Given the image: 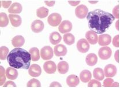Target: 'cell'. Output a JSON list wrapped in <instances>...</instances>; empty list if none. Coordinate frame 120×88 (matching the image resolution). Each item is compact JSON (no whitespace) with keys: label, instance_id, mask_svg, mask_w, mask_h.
Instances as JSON below:
<instances>
[{"label":"cell","instance_id":"6da1fadb","mask_svg":"<svg viewBox=\"0 0 120 88\" xmlns=\"http://www.w3.org/2000/svg\"><path fill=\"white\" fill-rule=\"evenodd\" d=\"M86 17L90 31L98 34H102L106 32L115 20L112 14L101 9L90 12Z\"/></svg>","mask_w":120,"mask_h":88},{"label":"cell","instance_id":"7a4b0ae2","mask_svg":"<svg viewBox=\"0 0 120 88\" xmlns=\"http://www.w3.org/2000/svg\"><path fill=\"white\" fill-rule=\"evenodd\" d=\"M31 55L22 48H15L8 54L7 61L9 66L17 69L28 70L31 63Z\"/></svg>","mask_w":120,"mask_h":88},{"label":"cell","instance_id":"3957f363","mask_svg":"<svg viewBox=\"0 0 120 88\" xmlns=\"http://www.w3.org/2000/svg\"><path fill=\"white\" fill-rule=\"evenodd\" d=\"M61 20H62V17L58 13H53L50 15L47 19L48 23L52 27H56L60 25Z\"/></svg>","mask_w":120,"mask_h":88},{"label":"cell","instance_id":"277c9868","mask_svg":"<svg viewBox=\"0 0 120 88\" xmlns=\"http://www.w3.org/2000/svg\"><path fill=\"white\" fill-rule=\"evenodd\" d=\"M88 8L84 5H80L76 7V9H75V15L77 16V17L80 19H82L87 17V15H88Z\"/></svg>","mask_w":120,"mask_h":88},{"label":"cell","instance_id":"5b68a950","mask_svg":"<svg viewBox=\"0 0 120 88\" xmlns=\"http://www.w3.org/2000/svg\"><path fill=\"white\" fill-rule=\"evenodd\" d=\"M41 56L44 60H49L52 59L53 56V51L52 47L50 46H46L41 49Z\"/></svg>","mask_w":120,"mask_h":88},{"label":"cell","instance_id":"8992f818","mask_svg":"<svg viewBox=\"0 0 120 88\" xmlns=\"http://www.w3.org/2000/svg\"><path fill=\"white\" fill-rule=\"evenodd\" d=\"M112 54V50L110 48L107 46H103L99 49L98 55L102 60H107L111 57Z\"/></svg>","mask_w":120,"mask_h":88},{"label":"cell","instance_id":"52a82bcc","mask_svg":"<svg viewBox=\"0 0 120 88\" xmlns=\"http://www.w3.org/2000/svg\"><path fill=\"white\" fill-rule=\"evenodd\" d=\"M77 50L81 53L87 52L90 49L89 42L85 39L82 38L79 40L77 43Z\"/></svg>","mask_w":120,"mask_h":88},{"label":"cell","instance_id":"ba28073f","mask_svg":"<svg viewBox=\"0 0 120 88\" xmlns=\"http://www.w3.org/2000/svg\"><path fill=\"white\" fill-rule=\"evenodd\" d=\"M72 29V24L70 21L64 20L60 23L58 30L61 33L65 34L70 32Z\"/></svg>","mask_w":120,"mask_h":88},{"label":"cell","instance_id":"9c48e42d","mask_svg":"<svg viewBox=\"0 0 120 88\" xmlns=\"http://www.w3.org/2000/svg\"><path fill=\"white\" fill-rule=\"evenodd\" d=\"M43 69L49 74H52L55 73L57 70V66L56 63L52 61H46L43 64Z\"/></svg>","mask_w":120,"mask_h":88},{"label":"cell","instance_id":"30bf717a","mask_svg":"<svg viewBox=\"0 0 120 88\" xmlns=\"http://www.w3.org/2000/svg\"><path fill=\"white\" fill-rule=\"evenodd\" d=\"M105 75L107 78H112L117 74V70L116 66L113 64H108L105 67Z\"/></svg>","mask_w":120,"mask_h":88},{"label":"cell","instance_id":"8fae6325","mask_svg":"<svg viewBox=\"0 0 120 88\" xmlns=\"http://www.w3.org/2000/svg\"><path fill=\"white\" fill-rule=\"evenodd\" d=\"M31 30L35 33H39L43 31L44 28V23L40 20H36L31 24Z\"/></svg>","mask_w":120,"mask_h":88},{"label":"cell","instance_id":"7c38bea8","mask_svg":"<svg viewBox=\"0 0 120 88\" xmlns=\"http://www.w3.org/2000/svg\"><path fill=\"white\" fill-rule=\"evenodd\" d=\"M28 73L30 75H31V76H34V77L39 76L42 73V70H41V67L36 64H32L31 67H30Z\"/></svg>","mask_w":120,"mask_h":88},{"label":"cell","instance_id":"4fadbf2b","mask_svg":"<svg viewBox=\"0 0 120 88\" xmlns=\"http://www.w3.org/2000/svg\"><path fill=\"white\" fill-rule=\"evenodd\" d=\"M54 52L56 56H64L67 53V49L66 46H65L62 44L56 45L54 48Z\"/></svg>","mask_w":120,"mask_h":88},{"label":"cell","instance_id":"5bb4252c","mask_svg":"<svg viewBox=\"0 0 120 88\" xmlns=\"http://www.w3.org/2000/svg\"><path fill=\"white\" fill-rule=\"evenodd\" d=\"M112 37L109 34L100 35L98 37V43L100 46H106L111 43Z\"/></svg>","mask_w":120,"mask_h":88},{"label":"cell","instance_id":"9a60e30c","mask_svg":"<svg viewBox=\"0 0 120 88\" xmlns=\"http://www.w3.org/2000/svg\"><path fill=\"white\" fill-rule=\"evenodd\" d=\"M80 80L76 75H70L67 78V84L70 87H76L79 84Z\"/></svg>","mask_w":120,"mask_h":88},{"label":"cell","instance_id":"2e32d148","mask_svg":"<svg viewBox=\"0 0 120 88\" xmlns=\"http://www.w3.org/2000/svg\"><path fill=\"white\" fill-rule=\"evenodd\" d=\"M86 37L87 41L92 45H95L98 42V37L97 34L92 31H88L86 32Z\"/></svg>","mask_w":120,"mask_h":88},{"label":"cell","instance_id":"e0dca14e","mask_svg":"<svg viewBox=\"0 0 120 88\" xmlns=\"http://www.w3.org/2000/svg\"><path fill=\"white\" fill-rule=\"evenodd\" d=\"M9 20L11 21V24L13 27H19L22 22V18L19 15L15 14H9Z\"/></svg>","mask_w":120,"mask_h":88},{"label":"cell","instance_id":"ac0fdd59","mask_svg":"<svg viewBox=\"0 0 120 88\" xmlns=\"http://www.w3.org/2000/svg\"><path fill=\"white\" fill-rule=\"evenodd\" d=\"M22 5L18 2H15L11 5V7L8 9V12L11 14H17L20 13L22 12Z\"/></svg>","mask_w":120,"mask_h":88},{"label":"cell","instance_id":"d6986e66","mask_svg":"<svg viewBox=\"0 0 120 88\" xmlns=\"http://www.w3.org/2000/svg\"><path fill=\"white\" fill-rule=\"evenodd\" d=\"M6 76L7 78L11 80H15L18 76V72L17 70L13 67H8L5 71Z\"/></svg>","mask_w":120,"mask_h":88},{"label":"cell","instance_id":"ffe728a7","mask_svg":"<svg viewBox=\"0 0 120 88\" xmlns=\"http://www.w3.org/2000/svg\"><path fill=\"white\" fill-rule=\"evenodd\" d=\"M25 43V40L22 36H17L12 40V45L15 48H19L23 46Z\"/></svg>","mask_w":120,"mask_h":88},{"label":"cell","instance_id":"44dd1931","mask_svg":"<svg viewBox=\"0 0 120 88\" xmlns=\"http://www.w3.org/2000/svg\"><path fill=\"white\" fill-rule=\"evenodd\" d=\"M86 63L90 66H95L97 63L98 57L95 53H90L86 56Z\"/></svg>","mask_w":120,"mask_h":88},{"label":"cell","instance_id":"7402d4cb","mask_svg":"<svg viewBox=\"0 0 120 88\" xmlns=\"http://www.w3.org/2000/svg\"><path fill=\"white\" fill-rule=\"evenodd\" d=\"M50 42L52 45H57L61 41L62 37L58 32H52L50 36Z\"/></svg>","mask_w":120,"mask_h":88},{"label":"cell","instance_id":"603a6c76","mask_svg":"<svg viewBox=\"0 0 120 88\" xmlns=\"http://www.w3.org/2000/svg\"><path fill=\"white\" fill-rule=\"evenodd\" d=\"M92 78V74L91 72L87 70H84L82 71L80 74V78L81 81L84 83H87L91 80Z\"/></svg>","mask_w":120,"mask_h":88},{"label":"cell","instance_id":"cb8c5ba5","mask_svg":"<svg viewBox=\"0 0 120 88\" xmlns=\"http://www.w3.org/2000/svg\"><path fill=\"white\" fill-rule=\"evenodd\" d=\"M57 69L59 73L65 74L68 72L69 70V64L67 61H62L58 63L57 66Z\"/></svg>","mask_w":120,"mask_h":88},{"label":"cell","instance_id":"d4e9b609","mask_svg":"<svg viewBox=\"0 0 120 88\" xmlns=\"http://www.w3.org/2000/svg\"><path fill=\"white\" fill-rule=\"evenodd\" d=\"M94 77L98 81H102L105 78V74L103 70L101 68H96L93 72Z\"/></svg>","mask_w":120,"mask_h":88},{"label":"cell","instance_id":"484cf974","mask_svg":"<svg viewBox=\"0 0 120 88\" xmlns=\"http://www.w3.org/2000/svg\"><path fill=\"white\" fill-rule=\"evenodd\" d=\"M29 53L31 55V60L34 61H37L39 60L40 55L39 51L37 48H31L29 51Z\"/></svg>","mask_w":120,"mask_h":88},{"label":"cell","instance_id":"4316f807","mask_svg":"<svg viewBox=\"0 0 120 88\" xmlns=\"http://www.w3.org/2000/svg\"><path fill=\"white\" fill-rule=\"evenodd\" d=\"M64 41L68 45H72L75 43V37L73 34L71 33H67L64 35Z\"/></svg>","mask_w":120,"mask_h":88},{"label":"cell","instance_id":"83f0119b","mask_svg":"<svg viewBox=\"0 0 120 88\" xmlns=\"http://www.w3.org/2000/svg\"><path fill=\"white\" fill-rule=\"evenodd\" d=\"M49 14V9L45 7H41L37 11V15L38 17L42 19L45 18Z\"/></svg>","mask_w":120,"mask_h":88},{"label":"cell","instance_id":"f1b7e54d","mask_svg":"<svg viewBox=\"0 0 120 88\" xmlns=\"http://www.w3.org/2000/svg\"><path fill=\"white\" fill-rule=\"evenodd\" d=\"M9 23V19L5 13L1 12L0 13V26L1 27H5L8 26Z\"/></svg>","mask_w":120,"mask_h":88},{"label":"cell","instance_id":"f546056e","mask_svg":"<svg viewBox=\"0 0 120 88\" xmlns=\"http://www.w3.org/2000/svg\"><path fill=\"white\" fill-rule=\"evenodd\" d=\"M27 87L28 88H40L41 87V84L39 80L35 78L30 80L27 84Z\"/></svg>","mask_w":120,"mask_h":88},{"label":"cell","instance_id":"4dcf8cb0","mask_svg":"<svg viewBox=\"0 0 120 88\" xmlns=\"http://www.w3.org/2000/svg\"><path fill=\"white\" fill-rule=\"evenodd\" d=\"M9 54V49L6 46H1L0 48V59L2 60L7 59Z\"/></svg>","mask_w":120,"mask_h":88},{"label":"cell","instance_id":"1f68e13d","mask_svg":"<svg viewBox=\"0 0 120 88\" xmlns=\"http://www.w3.org/2000/svg\"><path fill=\"white\" fill-rule=\"evenodd\" d=\"M6 81V76L5 75V69L2 66H0V85L2 86Z\"/></svg>","mask_w":120,"mask_h":88},{"label":"cell","instance_id":"d6a6232c","mask_svg":"<svg viewBox=\"0 0 120 88\" xmlns=\"http://www.w3.org/2000/svg\"><path fill=\"white\" fill-rule=\"evenodd\" d=\"M101 86H102V85L101 82L95 80H90L88 84V87L89 88H99Z\"/></svg>","mask_w":120,"mask_h":88},{"label":"cell","instance_id":"836d02e7","mask_svg":"<svg viewBox=\"0 0 120 88\" xmlns=\"http://www.w3.org/2000/svg\"><path fill=\"white\" fill-rule=\"evenodd\" d=\"M112 16L115 19L119 18V5H117L112 9Z\"/></svg>","mask_w":120,"mask_h":88},{"label":"cell","instance_id":"e575fe53","mask_svg":"<svg viewBox=\"0 0 120 88\" xmlns=\"http://www.w3.org/2000/svg\"><path fill=\"white\" fill-rule=\"evenodd\" d=\"M113 82L114 80L112 79L108 78L106 79L103 82V86L104 87H111V85Z\"/></svg>","mask_w":120,"mask_h":88},{"label":"cell","instance_id":"d590c367","mask_svg":"<svg viewBox=\"0 0 120 88\" xmlns=\"http://www.w3.org/2000/svg\"><path fill=\"white\" fill-rule=\"evenodd\" d=\"M112 44L115 47H119V35H117L114 37L113 40H112Z\"/></svg>","mask_w":120,"mask_h":88},{"label":"cell","instance_id":"8d00e7d4","mask_svg":"<svg viewBox=\"0 0 120 88\" xmlns=\"http://www.w3.org/2000/svg\"><path fill=\"white\" fill-rule=\"evenodd\" d=\"M4 88H16V85L12 81H7L4 85L3 86Z\"/></svg>","mask_w":120,"mask_h":88},{"label":"cell","instance_id":"74e56055","mask_svg":"<svg viewBox=\"0 0 120 88\" xmlns=\"http://www.w3.org/2000/svg\"><path fill=\"white\" fill-rule=\"evenodd\" d=\"M2 4V7L4 8H8L9 6L11 5L12 1H1Z\"/></svg>","mask_w":120,"mask_h":88},{"label":"cell","instance_id":"f35d334b","mask_svg":"<svg viewBox=\"0 0 120 88\" xmlns=\"http://www.w3.org/2000/svg\"><path fill=\"white\" fill-rule=\"evenodd\" d=\"M50 88H61V84L60 83H58V82H53L52 84L50 85Z\"/></svg>","mask_w":120,"mask_h":88},{"label":"cell","instance_id":"ab89813d","mask_svg":"<svg viewBox=\"0 0 120 88\" xmlns=\"http://www.w3.org/2000/svg\"><path fill=\"white\" fill-rule=\"evenodd\" d=\"M45 4L49 7H52L55 4V1H45Z\"/></svg>","mask_w":120,"mask_h":88},{"label":"cell","instance_id":"60d3db41","mask_svg":"<svg viewBox=\"0 0 120 88\" xmlns=\"http://www.w3.org/2000/svg\"><path fill=\"white\" fill-rule=\"evenodd\" d=\"M69 4L73 7L77 5L80 2V1H68Z\"/></svg>","mask_w":120,"mask_h":88},{"label":"cell","instance_id":"b9f144b4","mask_svg":"<svg viewBox=\"0 0 120 88\" xmlns=\"http://www.w3.org/2000/svg\"><path fill=\"white\" fill-rule=\"evenodd\" d=\"M119 53V51H118V50H117L114 54L115 60H116V61H117V63L119 62V53Z\"/></svg>","mask_w":120,"mask_h":88},{"label":"cell","instance_id":"7bdbcfd3","mask_svg":"<svg viewBox=\"0 0 120 88\" xmlns=\"http://www.w3.org/2000/svg\"><path fill=\"white\" fill-rule=\"evenodd\" d=\"M111 87H119V84L118 82H113L111 85Z\"/></svg>","mask_w":120,"mask_h":88},{"label":"cell","instance_id":"ee69618b","mask_svg":"<svg viewBox=\"0 0 120 88\" xmlns=\"http://www.w3.org/2000/svg\"><path fill=\"white\" fill-rule=\"evenodd\" d=\"M118 23H119V20H117V22H116V26L117 30H119V28H118Z\"/></svg>","mask_w":120,"mask_h":88}]
</instances>
